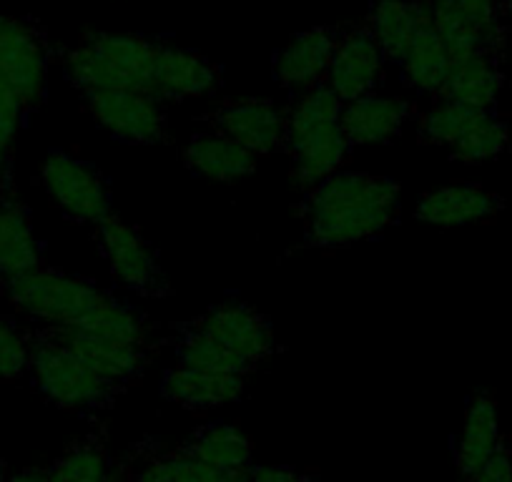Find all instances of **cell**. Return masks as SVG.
Returning <instances> with one entry per match:
<instances>
[{"instance_id": "30bf717a", "label": "cell", "mask_w": 512, "mask_h": 482, "mask_svg": "<svg viewBox=\"0 0 512 482\" xmlns=\"http://www.w3.org/2000/svg\"><path fill=\"white\" fill-rule=\"evenodd\" d=\"M0 76L21 98L26 116L46 96L48 46L43 33L23 18L0 13Z\"/></svg>"}, {"instance_id": "484cf974", "label": "cell", "mask_w": 512, "mask_h": 482, "mask_svg": "<svg viewBox=\"0 0 512 482\" xmlns=\"http://www.w3.org/2000/svg\"><path fill=\"white\" fill-rule=\"evenodd\" d=\"M179 450L216 470H239V467H249L254 445L239 427L206 425L199 427Z\"/></svg>"}, {"instance_id": "52a82bcc", "label": "cell", "mask_w": 512, "mask_h": 482, "mask_svg": "<svg viewBox=\"0 0 512 482\" xmlns=\"http://www.w3.org/2000/svg\"><path fill=\"white\" fill-rule=\"evenodd\" d=\"M41 181L53 204L78 224H101L111 211V191L101 171L86 161L51 151L41 166Z\"/></svg>"}, {"instance_id": "3957f363", "label": "cell", "mask_w": 512, "mask_h": 482, "mask_svg": "<svg viewBox=\"0 0 512 482\" xmlns=\"http://www.w3.org/2000/svg\"><path fill=\"white\" fill-rule=\"evenodd\" d=\"M156 43L134 33H88L63 56L68 81L83 93H149Z\"/></svg>"}, {"instance_id": "44dd1931", "label": "cell", "mask_w": 512, "mask_h": 482, "mask_svg": "<svg viewBox=\"0 0 512 482\" xmlns=\"http://www.w3.org/2000/svg\"><path fill=\"white\" fill-rule=\"evenodd\" d=\"M500 445L502 437L495 397L490 392H475L467 402L465 422H462L460 440L455 447V465L462 482L475 477Z\"/></svg>"}, {"instance_id": "ba28073f", "label": "cell", "mask_w": 512, "mask_h": 482, "mask_svg": "<svg viewBox=\"0 0 512 482\" xmlns=\"http://www.w3.org/2000/svg\"><path fill=\"white\" fill-rule=\"evenodd\" d=\"M181 329L229 349L231 354L249 362L254 370L262 365L264 359L272 357L274 349H277V339H274L269 319L241 302L216 304L199 317L181 324Z\"/></svg>"}, {"instance_id": "1f68e13d", "label": "cell", "mask_w": 512, "mask_h": 482, "mask_svg": "<svg viewBox=\"0 0 512 482\" xmlns=\"http://www.w3.org/2000/svg\"><path fill=\"white\" fill-rule=\"evenodd\" d=\"M26 116L21 98L16 96L6 78L0 76V176L8 179V169H11V154H13V141H16L21 121Z\"/></svg>"}, {"instance_id": "d6986e66", "label": "cell", "mask_w": 512, "mask_h": 482, "mask_svg": "<svg viewBox=\"0 0 512 482\" xmlns=\"http://www.w3.org/2000/svg\"><path fill=\"white\" fill-rule=\"evenodd\" d=\"M502 199L477 184H450L427 191L417 204V219L435 226H465L492 219Z\"/></svg>"}, {"instance_id": "4dcf8cb0", "label": "cell", "mask_w": 512, "mask_h": 482, "mask_svg": "<svg viewBox=\"0 0 512 482\" xmlns=\"http://www.w3.org/2000/svg\"><path fill=\"white\" fill-rule=\"evenodd\" d=\"M31 365L28 334L0 314V380H18Z\"/></svg>"}, {"instance_id": "836d02e7", "label": "cell", "mask_w": 512, "mask_h": 482, "mask_svg": "<svg viewBox=\"0 0 512 482\" xmlns=\"http://www.w3.org/2000/svg\"><path fill=\"white\" fill-rule=\"evenodd\" d=\"M249 482H317V477L284 465L251 467Z\"/></svg>"}, {"instance_id": "8d00e7d4", "label": "cell", "mask_w": 512, "mask_h": 482, "mask_svg": "<svg viewBox=\"0 0 512 482\" xmlns=\"http://www.w3.org/2000/svg\"><path fill=\"white\" fill-rule=\"evenodd\" d=\"M0 482H8V472H6V460L0 457Z\"/></svg>"}, {"instance_id": "d6a6232c", "label": "cell", "mask_w": 512, "mask_h": 482, "mask_svg": "<svg viewBox=\"0 0 512 482\" xmlns=\"http://www.w3.org/2000/svg\"><path fill=\"white\" fill-rule=\"evenodd\" d=\"M467 482H512V452L502 442L495 455L482 465V470Z\"/></svg>"}, {"instance_id": "8fae6325", "label": "cell", "mask_w": 512, "mask_h": 482, "mask_svg": "<svg viewBox=\"0 0 512 482\" xmlns=\"http://www.w3.org/2000/svg\"><path fill=\"white\" fill-rule=\"evenodd\" d=\"M46 337L58 342L61 347L71 349L78 359H83L93 372H98L106 380L126 387L144 375L146 367L151 365L154 347L151 344L131 342V339L111 337V334L91 332L83 327H56L48 324L41 329Z\"/></svg>"}, {"instance_id": "5bb4252c", "label": "cell", "mask_w": 512, "mask_h": 482, "mask_svg": "<svg viewBox=\"0 0 512 482\" xmlns=\"http://www.w3.org/2000/svg\"><path fill=\"white\" fill-rule=\"evenodd\" d=\"M221 86V73L209 58L186 48L156 43L149 93L159 101H194Z\"/></svg>"}, {"instance_id": "74e56055", "label": "cell", "mask_w": 512, "mask_h": 482, "mask_svg": "<svg viewBox=\"0 0 512 482\" xmlns=\"http://www.w3.org/2000/svg\"><path fill=\"white\" fill-rule=\"evenodd\" d=\"M505 3V13H507V21H510V28H512V0H502Z\"/></svg>"}, {"instance_id": "83f0119b", "label": "cell", "mask_w": 512, "mask_h": 482, "mask_svg": "<svg viewBox=\"0 0 512 482\" xmlns=\"http://www.w3.org/2000/svg\"><path fill=\"white\" fill-rule=\"evenodd\" d=\"M111 470L106 435L103 430L91 432L83 440L73 442L48 470V482H101Z\"/></svg>"}, {"instance_id": "ffe728a7", "label": "cell", "mask_w": 512, "mask_h": 482, "mask_svg": "<svg viewBox=\"0 0 512 482\" xmlns=\"http://www.w3.org/2000/svg\"><path fill=\"white\" fill-rule=\"evenodd\" d=\"M244 375L196 370V367L176 365L161 380V395L186 410H209V407L236 402L244 395Z\"/></svg>"}, {"instance_id": "7a4b0ae2", "label": "cell", "mask_w": 512, "mask_h": 482, "mask_svg": "<svg viewBox=\"0 0 512 482\" xmlns=\"http://www.w3.org/2000/svg\"><path fill=\"white\" fill-rule=\"evenodd\" d=\"M342 106V98L327 83H319L297 96V103L289 108L284 154L292 159V181L297 189L309 191L337 174L347 161L352 146L342 131Z\"/></svg>"}, {"instance_id": "603a6c76", "label": "cell", "mask_w": 512, "mask_h": 482, "mask_svg": "<svg viewBox=\"0 0 512 482\" xmlns=\"http://www.w3.org/2000/svg\"><path fill=\"white\" fill-rule=\"evenodd\" d=\"M422 6H425V11H422L420 23H417V31L412 36L410 48H407L405 58H402V73H405L407 86L435 96L437 88L445 81L452 58L445 41L437 33L435 23H432L425 0H422Z\"/></svg>"}, {"instance_id": "6da1fadb", "label": "cell", "mask_w": 512, "mask_h": 482, "mask_svg": "<svg viewBox=\"0 0 512 482\" xmlns=\"http://www.w3.org/2000/svg\"><path fill=\"white\" fill-rule=\"evenodd\" d=\"M304 194V247H349L400 219V184L387 176L337 171Z\"/></svg>"}, {"instance_id": "277c9868", "label": "cell", "mask_w": 512, "mask_h": 482, "mask_svg": "<svg viewBox=\"0 0 512 482\" xmlns=\"http://www.w3.org/2000/svg\"><path fill=\"white\" fill-rule=\"evenodd\" d=\"M0 282L13 307L56 327H86L116 299L88 279L71 277L46 264Z\"/></svg>"}, {"instance_id": "f1b7e54d", "label": "cell", "mask_w": 512, "mask_h": 482, "mask_svg": "<svg viewBox=\"0 0 512 482\" xmlns=\"http://www.w3.org/2000/svg\"><path fill=\"white\" fill-rule=\"evenodd\" d=\"M507 149H510V126L492 111H485L470 126V131L450 146V154L462 164H480V161L497 159Z\"/></svg>"}, {"instance_id": "4fadbf2b", "label": "cell", "mask_w": 512, "mask_h": 482, "mask_svg": "<svg viewBox=\"0 0 512 482\" xmlns=\"http://www.w3.org/2000/svg\"><path fill=\"white\" fill-rule=\"evenodd\" d=\"M384 63L387 58L369 28H349V31L339 33L324 83L344 103L357 101V98L372 96L377 91L384 78Z\"/></svg>"}, {"instance_id": "9c48e42d", "label": "cell", "mask_w": 512, "mask_h": 482, "mask_svg": "<svg viewBox=\"0 0 512 482\" xmlns=\"http://www.w3.org/2000/svg\"><path fill=\"white\" fill-rule=\"evenodd\" d=\"M86 111L98 126L126 144L151 146L169 141L164 101L146 91L86 93Z\"/></svg>"}, {"instance_id": "cb8c5ba5", "label": "cell", "mask_w": 512, "mask_h": 482, "mask_svg": "<svg viewBox=\"0 0 512 482\" xmlns=\"http://www.w3.org/2000/svg\"><path fill=\"white\" fill-rule=\"evenodd\" d=\"M43 267L31 214L18 199L0 201V279Z\"/></svg>"}, {"instance_id": "f35d334b", "label": "cell", "mask_w": 512, "mask_h": 482, "mask_svg": "<svg viewBox=\"0 0 512 482\" xmlns=\"http://www.w3.org/2000/svg\"><path fill=\"white\" fill-rule=\"evenodd\" d=\"M3 181H6V179H3V176H0V184H3Z\"/></svg>"}, {"instance_id": "8992f818", "label": "cell", "mask_w": 512, "mask_h": 482, "mask_svg": "<svg viewBox=\"0 0 512 482\" xmlns=\"http://www.w3.org/2000/svg\"><path fill=\"white\" fill-rule=\"evenodd\" d=\"M98 241L108 269L121 287L149 299L169 297L171 284L161 269L159 254L136 226L126 224L121 216L108 214L98 224Z\"/></svg>"}, {"instance_id": "e0dca14e", "label": "cell", "mask_w": 512, "mask_h": 482, "mask_svg": "<svg viewBox=\"0 0 512 482\" xmlns=\"http://www.w3.org/2000/svg\"><path fill=\"white\" fill-rule=\"evenodd\" d=\"M502 71L497 53H470V56L452 58L442 86L437 88V101H457L465 106L492 111L502 91Z\"/></svg>"}, {"instance_id": "4316f807", "label": "cell", "mask_w": 512, "mask_h": 482, "mask_svg": "<svg viewBox=\"0 0 512 482\" xmlns=\"http://www.w3.org/2000/svg\"><path fill=\"white\" fill-rule=\"evenodd\" d=\"M251 465L239 470H216L181 450L151 455L141 470L131 472L128 482H249Z\"/></svg>"}, {"instance_id": "ac0fdd59", "label": "cell", "mask_w": 512, "mask_h": 482, "mask_svg": "<svg viewBox=\"0 0 512 482\" xmlns=\"http://www.w3.org/2000/svg\"><path fill=\"white\" fill-rule=\"evenodd\" d=\"M432 23L445 41L450 58L470 56V53H497L505 46V26L502 23H482L467 13L457 0H425Z\"/></svg>"}, {"instance_id": "e575fe53", "label": "cell", "mask_w": 512, "mask_h": 482, "mask_svg": "<svg viewBox=\"0 0 512 482\" xmlns=\"http://www.w3.org/2000/svg\"><path fill=\"white\" fill-rule=\"evenodd\" d=\"M8 482H48V470H41V467H26L18 475L8 477Z\"/></svg>"}, {"instance_id": "2e32d148", "label": "cell", "mask_w": 512, "mask_h": 482, "mask_svg": "<svg viewBox=\"0 0 512 482\" xmlns=\"http://www.w3.org/2000/svg\"><path fill=\"white\" fill-rule=\"evenodd\" d=\"M412 116V103L402 98L364 96L342 106V131L347 144L372 146L390 144L405 129L407 118Z\"/></svg>"}, {"instance_id": "d4e9b609", "label": "cell", "mask_w": 512, "mask_h": 482, "mask_svg": "<svg viewBox=\"0 0 512 482\" xmlns=\"http://www.w3.org/2000/svg\"><path fill=\"white\" fill-rule=\"evenodd\" d=\"M422 11H425L422 0H417V3L415 0H372L364 26L379 43L387 61L402 63L417 31Z\"/></svg>"}, {"instance_id": "7402d4cb", "label": "cell", "mask_w": 512, "mask_h": 482, "mask_svg": "<svg viewBox=\"0 0 512 482\" xmlns=\"http://www.w3.org/2000/svg\"><path fill=\"white\" fill-rule=\"evenodd\" d=\"M256 159L249 149L239 146L236 141L206 131V134L191 136V141L184 149V164L194 171L196 176H204L209 181L219 184H231L244 176L254 174Z\"/></svg>"}, {"instance_id": "d590c367", "label": "cell", "mask_w": 512, "mask_h": 482, "mask_svg": "<svg viewBox=\"0 0 512 482\" xmlns=\"http://www.w3.org/2000/svg\"><path fill=\"white\" fill-rule=\"evenodd\" d=\"M131 480V465L128 462H118V465H111L108 475L103 477L101 482H128Z\"/></svg>"}, {"instance_id": "f546056e", "label": "cell", "mask_w": 512, "mask_h": 482, "mask_svg": "<svg viewBox=\"0 0 512 482\" xmlns=\"http://www.w3.org/2000/svg\"><path fill=\"white\" fill-rule=\"evenodd\" d=\"M485 111L465 106L457 101H437L425 116L420 118V141L422 144L447 146L450 149L457 139L470 131L477 118Z\"/></svg>"}, {"instance_id": "5b68a950", "label": "cell", "mask_w": 512, "mask_h": 482, "mask_svg": "<svg viewBox=\"0 0 512 482\" xmlns=\"http://www.w3.org/2000/svg\"><path fill=\"white\" fill-rule=\"evenodd\" d=\"M28 342H31L28 370L33 375V385L58 407L98 410V407H108L118 395L126 392V387L93 372L71 349L53 342L41 329L28 332Z\"/></svg>"}, {"instance_id": "7c38bea8", "label": "cell", "mask_w": 512, "mask_h": 482, "mask_svg": "<svg viewBox=\"0 0 512 482\" xmlns=\"http://www.w3.org/2000/svg\"><path fill=\"white\" fill-rule=\"evenodd\" d=\"M289 111L269 98H231L204 116L211 131L236 141L256 156L284 151Z\"/></svg>"}, {"instance_id": "9a60e30c", "label": "cell", "mask_w": 512, "mask_h": 482, "mask_svg": "<svg viewBox=\"0 0 512 482\" xmlns=\"http://www.w3.org/2000/svg\"><path fill=\"white\" fill-rule=\"evenodd\" d=\"M337 38L339 31L329 26L309 28V31L289 38V43L277 53V61H274V76H277L279 86L292 96H302L324 83Z\"/></svg>"}]
</instances>
